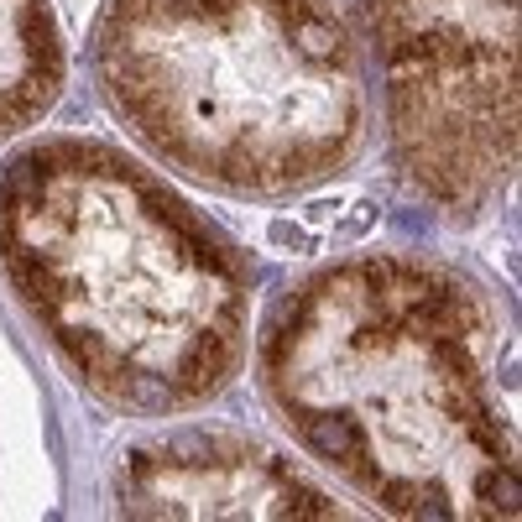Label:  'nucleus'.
<instances>
[{"label": "nucleus", "mask_w": 522, "mask_h": 522, "mask_svg": "<svg viewBox=\"0 0 522 522\" xmlns=\"http://www.w3.org/2000/svg\"><path fill=\"white\" fill-rule=\"evenodd\" d=\"M475 491H480V502H486L491 512H506V517L517 512V480H512V475H497V470H491V475L475 480Z\"/></svg>", "instance_id": "obj_1"}, {"label": "nucleus", "mask_w": 522, "mask_h": 522, "mask_svg": "<svg viewBox=\"0 0 522 522\" xmlns=\"http://www.w3.org/2000/svg\"><path fill=\"white\" fill-rule=\"evenodd\" d=\"M272 240H277V246H298V251L309 246V235H303L298 225H287V220H277V225H272Z\"/></svg>", "instance_id": "obj_2"}]
</instances>
